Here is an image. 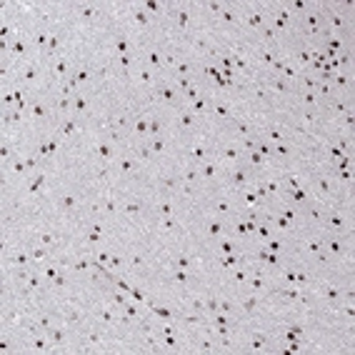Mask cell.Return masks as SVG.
<instances>
[{
  "label": "cell",
  "instance_id": "b9f144b4",
  "mask_svg": "<svg viewBox=\"0 0 355 355\" xmlns=\"http://www.w3.org/2000/svg\"><path fill=\"white\" fill-rule=\"evenodd\" d=\"M330 185H328V180H325V178H320V190H328Z\"/></svg>",
  "mask_w": 355,
  "mask_h": 355
},
{
  "label": "cell",
  "instance_id": "d6a6232c",
  "mask_svg": "<svg viewBox=\"0 0 355 355\" xmlns=\"http://www.w3.org/2000/svg\"><path fill=\"white\" fill-rule=\"evenodd\" d=\"M260 23H263L260 15H253V18H250V25H260Z\"/></svg>",
  "mask_w": 355,
  "mask_h": 355
},
{
  "label": "cell",
  "instance_id": "74e56055",
  "mask_svg": "<svg viewBox=\"0 0 355 355\" xmlns=\"http://www.w3.org/2000/svg\"><path fill=\"white\" fill-rule=\"evenodd\" d=\"M175 278L180 280V283H185V280H188V275H185V273H175Z\"/></svg>",
  "mask_w": 355,
  "mask_h": 355
},
{
  "label": "cell",
  "instance_id": "5b68a950",
  "mask_svg": "<svg viewBox=\"0 0 355 355\" xmlns=\"http://www.w3.org/2000/svg\"><path fill=\"white\" fill-rule=\"evenodd\" d=\"M98 155H100V158H110V148L108 145H98Z\"/></svg>",
  "mask_w": 355,
  "mask_h": 355
},
{
  "label": "cell",
  "instance_id": "4fadbf2b",
  "mask_svg": "<svg viewBox=\"0 0 355 355\" xmlns=\"http://www.w3.org/2000/svg\"><path fill=\"white\" fill-rule=\"evenodd\" d=\"M185 180H188V183L198 180V173H195V170H188V173H185Z\"/></svg>",
  "mask_w": 355,
  "mask_h": 355
},
{
  "label": "cell",
  "instance_id": "f35d334b",
  "mask_svg": "<svg viewBox=\"0 0 355 355\" xmlns=\"http://www.w3.org/2000/svg\"><path fill=\"white\" fill-rule=\"evenodd\" d=\"M48 43V35H38V45H45Z\"/></svg>",
  "mask_w": 355,
  "mask_h": 355
},
{
  "label": "cell",
  "instance_id": "8d00e7d4",
  "mask_svg": "<svg viewBox=\"0 0 355 355\" xmlns=\"http://www.w3.org/2000/svg\"><path fill=\"white\" fill-rule=\"evenodd\" d=\"M253 288H255V290H260V288H263V280H260V278H255V280H253Z\"/></svg>",
  "mask_w": 355,
  "mask_h": 355
},
{
  "label": "cell",
  "instance_id": "ac0fdd59",
  "mask_svg": "<svg viewBox=\"0 0 355 355\" xmlns=\"http://www.w3.org/2000/svg\"><path fill=\"white\" fill-rule=\"evenodd\" d=\"M325 295H328L330 300H335V298H338V290H335V288H328V290H325Z\"/></svg>",
  "mask_w": 355,
  "mask_h": 355
},
{
  "label": "cell",
  "instance_id": "603a6c76",
  "mask_svg": "<svg viewBox=\"0 0 355 355\" xmlns=\"http://www.w3.org/2000/svg\"><path fill=\"white\" fill-rule=\"evenodd\" d=\"M25 80H35V70H33V68L25 70Z\"/></svg>",
  "mask_w": 355,
  "mask_h": 355
},
{
  "label": "cell",
  "instance_id": "cb8c5ba5",
  "mask_svg": "<svg viewBox=\"0 0 355 355\" xmlns=\"http://www.w3.org/2000/svg\"><path fill=\"white\" fill-rule=\"evenodd\" d=\"M163 148H165V145H163V140H155V143H153V150H155V153H160Z\"/></svg>",
  "mask_w": 355,
  "mask_h": 355
},
{
  "label": "cell",
  "instance_id": "5bb4252c",
  "mask_svg": "<svg viewBox=\"0 0 355 355\" xmlns=\"http://www.w3.org/2000/svg\"><path fill=\"white\" fill-rule=\"evenodd\" d=\"M293 200L303 203V200H305V193H303V190H295V193H293Z\"/></svg>",
  "mask_w": 355,
  "mask_h": 355
},
{
  "label": "cell",
  "instance_id": "7402d4cb",
  "mask_svg": "<svg viewBox=\"0 0 355 355\" xmlns=\"http://www.w3.org/2000/svg\"><path fill=\"white\" fill-rule=\"evenodd\" d=\"M148 58H150V65H158V63H160V58H158V53H150V55H148Z\"/></svg>",
  "mask_w": 355,
  "mask_h": 355
},
{
  "label": "cell",
  "instance_id": "2e32d148",
  "mask_svg": "<svg viewBox=\"0 0 355 355\" xmlns=\"http://www.w3.org/2000/svg\"><path fill=\"white\" fill-rule=\"evenodd\" d=\"M23 50H25V45H23V43H20V40H18V43H15V45H13V53H18V55H20V53H23Z\"/></svg>",
  "mask_w": 355,
  "mask_h": 355
},
{
  "label": "cell",
  "instance_id": "d4e9b609",
  "mask_svg": "<svg viewBox=\"0 0 355 355\" xmlns=\"http://www.w3.org/2000/svg\"><path fill=\"white\" fill-rule=\"evenodd\" d=\"M183 125H185V128L193 125V115H183Z\"/></svg>",
  "mask_w": 355,
  "mask_h": 355
},
{
  "label": "cell",
  "instance_id": "8992f818",
  "mask_svg": "<svg viewBox=\"0 0 355 355\" xmlns=\"http://www.w3.org/2000/svg\"><path fill=\"white\" fill-rule=\"evenodd\" d=\"M40 185H43V175H38V178L33 180V185H30V193H35V190H38Z\"/></svg>",
  "mask_w": 355,
  "mask_h": 355
},
{
  "label": "cell",
  "instance_id": "9c48e42d",
  "mask_svg": "<svg viewBox=\"0 0 355 355\" xmlns=\"http://www.w3.org/2000/svg\"><path fill=\"white\" fill-rule=\"evenodd\" d=\"M145 130H148V120L140 118V120H138V133H145Z\"/></svg>",
  "mask_w": 355,
  "mask_h": 355
},
{
  "label": "cell",
  "instance_id": "ab89813d",
  "mask_svg": "<svg viewBox=\"0 0 355 355\" xmlns=\"http://www.w3.org/2000/svg\"><path fill=\"white\" fill-rule=\"evenodd\" d=\"M80 318H78V313H70V318H68V323H78Z\"/></svg>",
  "mask_w": 355,
  "mask_h": 355
},
{
  "label": "cell",
  "instance_id": "6da1fadb",
  "mask_svg": "<svg viewBox=\"0 0 355 355\" xmlns=\"http://www.w3.org/2000/svg\"><path fill=\"white\" fill-rule=\"evenodd\" d=\"M258 258H263L265 263H270V265H275V263H278V255H273V253H260Z\"/></svg>",
  "mask_w": 355,
  "mask_h": 355
},
{
  "label": "cell",
  "instance_id": "44dd1931",
  "mask_svg": "<svg viewBox=\"0 0 355 355\" xmlns=\"http://www.w3.org/2000/svg\"><path fill=\"white\" fill-rule=\"evenodd\" d=\"M303 100H305V103H308V105H313V103L318 100V98H315L313 93H308V95H305V98H303Z\"/></svg>",
  "mask_w": 355,
  "mask_h": 355
},
{
  "label": "cell",
  "instance_id": "4316f807",
  "mask_svg": "<svg viewBox=\"0 0 355 355\" xmlns=\"http://www.w3.org/2000/svg\"><path fill=\"white\" fill-rule=\"evenodd\" d=\"M75 110H85V100H83V98H78V100H75Z\"/></svg>",
  "mask_w": 355,
  "mask_h": 355
},
{
  "label": "cell",
  "instance_id": "836d02e7",
  "mask_svg": "<svg viewBox=\"0 0 355 355\" xmlns=\"http://www.w3.org/2000/svg\"><path fill=\"white\" fill-rule=\"evenodd\" d=\"M330 223H333V225H335V228H340V225H343V218H338V215H335V218H333V220H330Z\"/></svg>",
  "mask_w": 355,
  "mask_h": 355
},
{
  "label": "cell",
  "instance_id": "60d3db41",
  "mask_svg": "<svg viewBox=\"0 0 355 355\" xmlns=\"http://www.w3.org/2000/svg\"><path fill=\"white\" fill-rule=\"evenodd\" d=\"M203 108H205V103H203V100H195V110H198V113H200Z\"/></svg>",
  "mask_w": 355,
  "mask_h": 355
},
{
  "label": "cell",
  "instance_id": "484cf974",
  "mask_svg": "<svg viewBox=\"0 0 355 355\" xmlns=\"http://www.w3.org/2000/svg\"><path fill=\"white\" fill-rule=\"evenodd\" d=\"M40 240H43V243H45V245H53V243H55V238H53V235H43Z\"/></svg>",
  "mask_w": 355,
  "mask_h": 355
},
{
  "label": "cell",
  "instance_id": "1f68e13d",
  "mask_svg": "<svg viewBox=\"0 0 355 355\" xmlns=\"http://www.w3.org/2000/svg\"><path fill=\"white\" fill-rule=\"evenodd\" d=\"M53 340H55V343H60V340H63V330H55V333H53Z\"/></svg>",
  "mask_w": 355,
  "mask_h": 355
},
{
  "label": "cell",
  "instance_id": "d6986e66",
  "mask_svg": "<svg viewBox=\"0 0 355 355\" xmlns=\"http://www.w3.org/2000/svg\"><path fill=\"white\" fill-rule=\"evenodd\" d=\"M100 318H103L105 323H110V320H113V313H110V310H103V313H100Z\"/></svg>",
  "mask_w": 355,
  "mask_h": 355
},
{
  "label": "cell",
  "instance_id": "d590c367",
  "mask_svg": "<svg viewBox=\"0 0 355 355\" xmlns=\"http://www.w3.org/2000/svg\"><path fill=\"white\" fill-rule=\"evenodd\" d=\"M98 260H100V263H108L110 255H108V253H100V255H98Z\"/></svg>",
  "mask_w": 355,
  "mask_h": 355
},
{
  "label": "cell",
  "instance_id": "ba28073f",
  "mask_svg": "<svg viewBox=\"0 0 355 355\" xmlns=\"http://www.w3.org/2000/svg\"><path fill=\"white\" fill-rule=\"evenodd\" d=\"M128 213H130V215L140 213V203H130V205H128Z\"/></svg>",
  "mask_w": 355,
  "mask_h": 355
},
{
  "label": "cell",
  "instance_id": "8fae6325",
  "mask_svg": "<svg viewBox=\"0 0 355 355\" xmlns=\"http://www.w3.org/2000/svg\"><path fill=\"white\" fill-rule=\"evenodd\" d=\"M265 345V338L263 335H255V340H253V348H263Z\"/></svg>",
  "mask_w": 355,
  "mask_h": 355
},
{
  "label": "cell",
  "instance_id": "9a60e30c",
  "mask_svg": "<svg viewBox=\"0 0 355 355\" xmlns=\"http://www.w3.org/2000/svg\"><path fill=\"white\" fill-rule=\"evenodd\" d=\"M250 163H253V165H260V163H263L260 153H253V155H250Z\"/></svg>",
  "mask_w": 355,
  "mask_h": 355
},
{
  "label": "cell",
  "instance_id": "3957f363",
  "mask_svg": "<svg viewBox=\"0 0 355 355\" xmlns=\"http://www.w3.org/2000/svg\"><path fill=\"white\" fill-rule=\"evenodd\" d=\"M233 183H235V185H243V183H245V173H243V170H238V173L233 175Z\"/></svg>",
  "mask_w": 355,
  "mask_h": 355
},
{
  "label": "cell",
  "instance_id": "f1b7e54d",
  "mask_svg": "<svg viewBox=\"0 0 355 355\" xmlns=\"http://www.w3.org/2000/svg\"><path fill=\"white\" fill-rule=\"evenodd\" d=\"M330 250H333V253H340L343 248H340V243H335V240H333V243H330Z\"/></svg>",
  "mask_w": 355,
  "mask_h": 355
},
{
  "label": "cell",
  "instance_id": "7c38bea8",
  "mask_svg": "<svg viewBox=\"0 0 355 355\" xmlns=\"http://www.w3.org/2000/svg\"><path fill=\"white\" fill-rule=\"evenodd\" d=\"M223 155H225V158H228V160H233V158H238V153H235V148H228V150H225Z\"/></svg>",
  "mask_w": 355,
  "mask_h": 355
},
{
  "label": "cell",
  "instance_id": "30bf717a",
  "mask_svg": "<svg viewBox=\"0 0 355 355\" xmlns=\"http://www.w3.org/2000/svg\"><path fill=\"white\" fill-rule=\"evenodd\" d=\"M135 20H138L140 25H148V15H145V13H135Z\"/></svg>",
  "mask_w": 355,
  "mask_h": 355
},
{
  "label": "cell",
  "instance_id": "e0dca14e",
  "mask_svg": "<svg viewBox=\"0 0 355 355\" xmlns=\"http://www.w3.org/2000/svg\"><path fill=\"white\" fill-rule=\"evenodd\" d=\"M160 95L165 98V100H173V98H175V93H173V90H160Z\"/></svg>",
  "mask_w": 355,
  "mask_h": 355
},
{
  "label": "cell",
  "instance_id": "83f0119b",
  "mask_svg": "<svg viewBox=\"0 0 355 355\" xmlns=\"http://www.w3.org/2000/svg\"><path fill=\"white\" fill-rule=\"evenodd\" d=\"M53 283H55V285H65V278H63V275H55Z\"/></svg>",
  "mask_w": 355,
  "mask_h": 355
},
{
  "label": "cell",
  "instance_id": "e575fe53",
  "mask_svg": "<svg viewBox=\"0 0 355 355\" xmlns=\"http://www.w3.org/2000/svg\"><path fill=\"white\" fill-rule=\"evenodd\" d=\"M130 295H133V298H135V300H143V298H145L143 293H140V290H133V293H130Z\"/></svg>",
  "mask_w": 355,
  "mask_h": 355
},
{
  "label": "cell",
  "instance_id": "f546056e",
  "mask_svg": "<svg viewBox=\"0 0 355 355\" xmlns=\"http://www.w3.org/2000/svg\"><path fill=\"white\" fill-rule=\"evenodd\" d=\"M33 258H35V260H43V258H45V250H35Z\"/></svg>",
  "mask_w": 355,
  "mask_h": 355
},
{
  "label": "cell",
  "instance_id": "7a4b0ae2",
  "mask_svg": "<svg viewBox=\"0 0 355 355\" xmlns=\"http://www.w3.org/2000/svg\"><path fill=\"white\" fill-rule=\"evenodd\" d=\"M220 230H223V228H220V223H215V220H213V223L208 225V233H210L213 238H215V235H220Z\"/></svg>",
  "mask_w": 355,
  "mask_h": 355
},
{
  "label": "cell",
  "instance_id": "4dcf8cb0",
  "mask_svg": "<svg viewBox=\"0 0 355 355\" xmlns=\"http://www.w3.org/2000/svg\"><path fill=\"white\" fill-rule=\"evenodd\" d=\"M193 155H195V158H198V160H200V158H203V155H205V150H203V148H195V150H193Z\"/></svg>",
  "mask_w": 355,
  "mask_h": 355
},
{
  "label": "cell",
  "instance_id": "277c9868",
  "mask_svg": "<svg viewBox=\"0 0 355 355\" xmlns=\"http://www.w3.org/2000/svg\"><path fill=\"white\" fill-rule=\"evenodd\" d=\"M33 115H35V118H43V115H45V108L35 103V105H33Z\"/></svg>",
  "mask_w": 355,
  "mask_h": 355
},
{
  "label": "cell",
  "instance_id": "ffe728a7",
  "mask_svg": "<svg viewBox=\"0 0 355 355\" xmlns=\"http://www.w3.org/2000/svg\"><path fill=\"white\" fill-rule=\"evenodd\" d=\"M308 248H310L313 253H318V250H320V243H318V240H310V245H308Z\"/></svg>",
  "mask_w": 355,
  "mask_h": 355
},
{
  "label": "cell",
  "instance_id": "52a82bcc",
  "mask_svg": "<svg viewBox=\"0 0 355 355\" xmlns=\"http://www.w3.org/2000/svg\"><path fill=\"white\" fill-rule=\"evenodd\" d=\"M63 205H65V208H73V205H75V198H73V195H65V198H63Z\"/></svg>",
  "mask_w": 355,
  "mask_h": 355
}]
</instances>
